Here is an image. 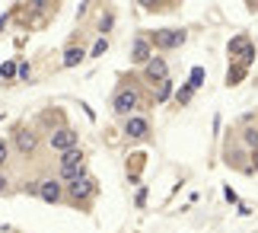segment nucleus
<instances>
[{"label":"nucleus","instance_id":"nucleus-1","mask_svg":"<svg viewBox=\"0 0 258 233\" xmlns=\"http://www.w3.org/2000/svg\"><path fill=\"white\" fill-rule=\"evenodd\" d=\"M96 195H99V185H96L93 176L74 179V182H67V185H64V201H67V205H74V208H83V211H89V201H93Z\"/></svg>","mask_w":258,"mask_h":233},{"label":"nucleus","instance_id":"nucleus-14","mask_svg":"<svg viewBox=\"0 0 258 233\" xmlns=\"http://www.w3.org/2000/svg\"><path fill=\"white\" fill-rule=\"evenodd\" d=\"M245 80V67L236 61V64H230V70H226V86H239Z\"/></svg>","mask_w":258,"mask_h":233},{"label":"nucleus","instance_id":"nucleus-3","mask_svg":"<svg viewBox=\"0 0 258 233\" xmlns=\"http://www.w3.org/2000/svg\"><path fill=\"white\" fill-rule=\"evenodd\" d=\"M83 176H86V154L77 147V150H71V154L61 157L57 179H61V182H74V179H83Z\"/></svg>","mask_w":258,"mask_h":233},{"label":"nucleus","instance_id":"nucleus-28","mask_svg":"<svg viewBox=\"0 0 258 233\" xmlns=\"http://www.w3.org/2000/svg\"><path fill=\"white\" fill-rule=\"evenodd\" d=\"M7 23H10V13H4V16H0V32L7 29Z\"/></svg>","mask_w":258,"mask_h":233},{"label":"nucleus","instance_id":"nucleus-15","mask_svg":"<svg viewBox=\"0 0 258 233\" xmlns=\"http://www.w3.org/2000/svg\"><path fill=\"white\" fill-rule=\"evenodd\" d=\"M242 144L249 147V154H252V150H258V128L255 125H245L242 128Z\"/></svg>","mask_w":258,"mask_h":233},{"label":"nucleus","instance_id":"nucleus-7","mask_svg":"<svg viewBox=\"0 0 258 233\" xmlns=\"http://www.w3.org/2000/svg\"><path fill=\"white\" fill-rule=\"evenodd\" d=\"M13 144H16V150H19L23 157H29V154H35V150H38V134H35L32 128H26V125H16Z\"/></svg>","mask_w":258,"mask_h":233},{"label":"nucleus","instance_id":"nucleus-29","mask_svg":"<svg viewBox=\"0 0 258 233\" xmlns=\"http://www.w3.org/2000/svg\"><path fill=\"white\" fill-rule=\"evenodd\" d=\"M245 7H249L252 13H258V4H255V0H249V4H245Z\"/></svg>","mask_w":258,"mask_h":233},{"label":"nucleus","instance_id":"nucleus-11","mask_svg":"<svg viewBox=\"0 0 258 233\" xmlns=\"http://www.w3.org/2000/svg\"><path fill=\"white\" fill-rule=\"evenodd\" d=\"M150 58H153V45L147 42V35L141 32L134 38V45H131V64H147Z\"/></svg>","mask_w":258,"mask_h":233},{"label":"nucleus","instance_id":"nucleus-27","mask_svg":"<svg viewBox=\"0 0 258 233\" xmlns=\"http://www.w3.org/2000/svg\"><path fill=\"white\" fill-rule=\"evenodd\" d=\"M223 195H226V201H233V205H236V201H239V195H236V192H233V189H226V192H223Z\"/></svg>","mask_w":258,"mask_h":233},{"label":"nucleus","instance_id":"nucleus-20","mask_svg":"<svg viewBox=\"0 0 258 233\" xmlns=\"http://www.w3.org/2000/svg\"><path fill=\"white\" fill-rule=\"evenodd\" d=\"M7 157H10V141H7V137H0V166L7 163Z\"/></svg>","mask_w":258,"mask_h":233},{"label":"nucleus","instance_id":"nucleus-24","mask_svg":"<svg viewBox=\"0 0 258 233\" xmlns=\"http://www.w3.org/2000/svg\"><path fill=\"white\" fill-rule=\"evenodd\" d=\"M38 185H42V182H26L23 192H26V195H35V198H38Z\"/></svg>","mask_w":258,"mask_h":233},{"label":"nucleus","instance_id":"nucleus-8","mask_svg":"<svg viewBox=\"0 0 258 233\" xmlns=\"http://www.w3.org/2000/svg\"><path fill=\"white\" fill-rule=\"evenodd\" d=\"M144 80L150 86H160V83H166V80H169V64H166L163 58H150L144 64Z\"/></svg>","mask_w":258,"mask_h":233},{"label":"nucleus","instance_id":"nucleus-21","mask_svg":"<svg viewBox=\"0 0 258 233\" xmlns=\"http://www.w3.org/2000/svg\"><path fill=\"white\" fill-rule=\"evenodd\" d=\"M19 80H29L32 77V67H29V61H19V74H16Z\"/></svg>","mask_w":258,"mask_h":233},{"label":"nucleus","instance_id":"nucleus-26","mask_svg":"<svg viewBox=\"0 0 258 233\" xmlns=\"http://www.w3.org/2000/svg\"><path fill=\"white\" fill-rule=\"evenodd\" d=\"M7 189H10V182H7V176L0 173V195H7Z\"/></svg>","mask_w":258,"mask_h":233},{"label":"nucleus","instance_id":"nucleus-5","mask_svg":"<svg viewBox=\"0 0 258 233\" xmlns=\"http://www.w3.org/2000/svg\"><path fill=\"white\" fill-rule=\"evenodd\" d=\"M226 52H230V58H233V61H239L245 70L255 64V45H252V38L245 35V32L233 35V38H230V45H226Z\"/></svg>","mask_w":258,"mask_h":233},{"label":"nucleus","instance_id":"nucleus-30","mask_svg":"<svg viewBox=\"0 0 258 233\" xmlns=\"http://www.w3.org/2000/svg\"><path fill=\"white\" fill-rule=\"evenodd\" d=\"M0 118H4V115H0Z\"/></svg>","mask_w":258,"mask_h":233},{"label":"nucleus","instance_id":"nucleus-19","mask_svg":"<svg viewBox=\"0 0 258 233\" xmlns=\"http://www.w3.org/2000/svg\"><path fill=\"white\" fill-rule=\"evenodd\" d=\"M191 86H195V89H198V86H204V70H201V67H195V70H191Z\"/></svg>","mask_w":258,"mask_h":233},{"label":"nucleus","instance_id":"nucleus-18","mask_svg":"<svg viewBox=\"0 0 258 233\" xmlns=\"http://www.w3.org/2000/svg\"><path fill=\"white\" fill-rule=\"evenodd\" d=\"M169 96H172V83L166 80V83H160V86H156V103H166Z\"/></svg>","mask_w":258,"mask_h":233},{"label":"nucleus","instance_id":"nucleus-6","mask_svg":"<svg viewBox=\"0 0 258 233\" xmlns=\"http://www.w3.org/2000/svg\"><path fill=\"white\" fill-rule=\"evenodd\" d=\"M48 144H51V150H57V154H71V150H77L80 147V134H77L74 128H67V125H61V128H54L51 134H48Z\"/></svg>","mask_w":258,"mask_h":233},{"label":"nucleus","instance_id":"nucleus-12","mask_svg":"<svg viewBox=\"0 0 258 233\" xmlns=\"http://www.w3.org/2000/svg\"><path fill=\"white\" fill-rule=\"evenodd\" d=\"M83 58H86L83 45H67V48H64V61H61V64H64V67H77Z\"/></svg>","mask_w":258,"mask_h":233},{"label":"nucleus","instance_id":"nucleus-4","mask_svg":"<svg viewBox=\"0 0 258 233\" xmlns=\"http://www.w3.org/2000/svg\"><path fill=\"white\" fill-rule=\"evenodd\" d=\"M147 42L160 52H172V48H182L185 45V29H156V32H144Z\"/></svg>","mask_w":258,"mask_h":233},{"label":"nucleus","instance_id":"nucleus-2","mask_svg":"<svg viewBox=\"0 0 258 233\" xmlns=\"http://www.w3.org/2000/svg\"><path fill=\"white\" fill-rule=\"evenodd\" d=\"M112 109H115V115H124V118H131L137 109H141V89H137L134 83L131 86H118L115 89V96H112Z\"/></svg>","mask_w":258,"mask_h":233},{"label":"nucleus","instance_id":"nucleus-16","mask_svg":"<svg viewBox=\"0 0 258 233\" xmlns=\"http://www.w3.org/2000/svg\"><path fill=\"white\" fill-rule=\"evenodd\" d=\"M16 74H19V61H4V64H0V80H4V83H10Z\"/></svg>","mask_w":258,"mask_h":233},{"label":"nucleus","instance_id":"nucleus-22","mask_svg":"<svg viewBox=\"0 0 258 233\" xmlns=\"http://www.w3.org/2000/svg\"><path fill=\"white\" fill-rule=\"evenodd\" d=\"M112 26H115V16H112V13H105L102 19H99V29H102V32H108Z\"/></svg>","mask_w":258,"mask_h":233},{"label":"nucleus","instance_id":"nucleus-13","mask_svg":"<svg viewBox=\"0 0 258 233\" xmlns=\"http://www.w3.org/2000/svg\"><path fill=\"white\" fill-rule=\"evenodd\" d=\"M144 163H147V157H144V154H134V157H127V179H131V182H137V179H141V173H144Z\"/></svg>","mask_w":258,"mask_h":233},{"label":"nucleus","instance_id":"nucleus-17","mask_svg":"<svg viewBox=\"0 0 258 233\" xmlns=\"http://www.w3.org/2000/svg\"><path fill=\"white\" fill-rule=\"evenodd\" d=\"M191 96H195V86L191 83H182V89H175V103L178 106H188V103H191Z\"/></svg>","mask_w":258,"mask_h":233},{"label":"nucleus","instance_id":"nucleus-25","mask_svg":"<svg viewBox=\"0 0 258 233\" xmlns=\"http://www.w3.org/2000/svg\"><path fill=\"white\" fill-rule=\"evenodd\" d=\"M249 163H252V173H258V150H252V157H249Z\"/></svg>","mask_w":258,"mask_h":233},{"label":"nucleus","instance_id":"nucleus-10","mask_svg":"<svg viewBox=\"0 0 258 233\" xmlns=\"http://www.w3.org/2000/svg\"><path fill=\"white\" fill-rule=\"evenodd\" d=\"M124 134L134 137V141H147L150 137V121H147L144 115H131L124 118Z\"/></svg>","mask_w":258,"mask_h":233},{"label":"nucleus","instance_id":"nucleus-23","mask_svg":"<svg viewBox=\"0 0 258 233\" xmlns=\"http://www.w3.org/2000/svg\"><path fill=\"white\" fill-rule=\"evenodd\" d=\"M105 48H108V42H105V38H99V42L93 45V58H99V55H105Z\"/></svg>","mask_w":258,"mask_h":233},{"label":"nucleus","instance_id":"nucleus-9","mask_svg":"<svg viewBox=\"0 0 258 233\" xmlns=\"http://www.w3.org/2000/svg\"><path fill=\"white\" fill-rule=\"evenodd\" d=\"M38 198H42L45 205H61L64 201V182L61 179H45L42 185H38Z\"/></svg>","mask_w":258,"mask_h":233}]
</instances>
